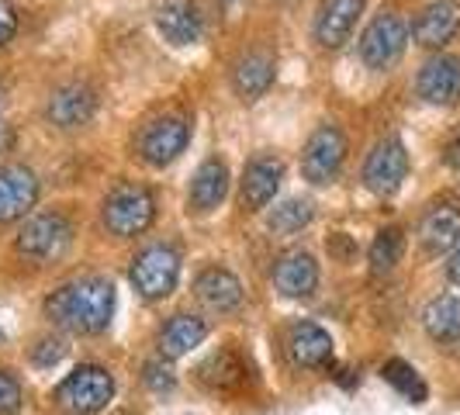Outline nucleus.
<instances>
[{
	"label": "nucleus",
	"mask_w": 460,
	"mask_h": 415,
	"mask_svg": "<svg viewBox=\"0 0 460 415\" xmlns=\"http://www.w3.org/2000/svg\"><path fill=\"white\" fill-rule=\"evenodd\" d=\"M419 243L429 256L450 253L460 246V208L454 205H437L426 211L422 225H419Z\"/></svg>",
	"instance_id": "20"
},
{
	"label": "nucleus",
	"mask_w": 460,
	"mask_h": 415,
	"mask_svg": "<svg viewBox=\"0 0 460 415\" xmlns=\"http://www.w3.org/2000/svg\"><path fill=\"white\" fill-rule=\"evenodd\" d=\"M0 343H4V329H0Z\"/></svg>",
	"instance_id": "38"
},
{
	"label": "nucleus",
	"mask_w": 460,
	"mask_h": 415,
	"mask_svg": "<svg viewBox=\"0 0 460 415\" xmlns=\"http://www.w3.org/2000/svg\"><path fill=\"white\" fill-rule=\"evenodd\" d=\"M422 325L429 332V340L447 349H457L460 346V298L454 295H439L426 305L422 312Z\"/></svg>",
	"instance_id": "24"
},
{
	"label": "nucleus",
	"mask_w": 460,
	"mask_h": 415,
	"mask_svg": "<svg viewBox=\"0 0 460 415\" xmlns=\"http://www.w3.org/2000/svg\"><path fill=\"white\" fill-rule=\"evenodd\" d=\"M329 253L332 256H340V260H349V256L357 253V246L346 239V232H336L332 239H329Z\"/></svg>",
	"instance_id": "33"
},
{
	"label": "nucleus",
	"mask_w": 460,
	"mask_h": 415,
	"mask_svg": "<svg viewBox=\"0 0 460 415\" xmlns=\"http://www.w3.org/2000/svg\"><path fill=\"white\" fill-rule=\"evenodd\" d=\"M405 253V232L398 225H388V229L377 232V239L370 243V270L374 274H392L398 267V260Z\"/></svg>",
	"instance_id": "26"
},
{
	"label": "nucleus",
	"mask_w": 460,
	"mask_h": 415,
	"mask_svg": "<svg viewBox=\"0 0 460 415\" xmlns=\"http://www.w3.org/2000/svg\"><path fill=\"white\" fill-rule=\"evenodd\" d=\"M274 76H277L274 56H267V52H246V56L235 63V69H232V84H235V93H239L243 101L263 97V93L270 91Z\"/></svg>",
	"instance_id": "22"
},
{
	"label": "nucleus",
	"mask_w": 460,
	"mask_h": 415,
	"mask_svg": "<svg viewBox=\"0 0 460 415\" xmlns=\"http://www.w3.org/2000/svg\"><path fill=\"white\" fill-rule=\"evenodd\" d=\"M153 218H156V198L149 194V187L118 184L104 198V225L118 239H132L138 232H146L153 225Z\"/></svg>",
	"instance_id": "3"
},
{
	"label": "nucleus",
	"mask_w": 460,
	"mask_h": 415,
	"mask_svg": "<svg viewBox=\"0 0 460 415\" xmlns=\"http://www.w3.org/2000/svg\"><path fill=\"white\" fill-rule=\"evenodd\" d=\"M312 201H301V198H291V201H284V205H277L274 211H270V218H267V225H270V232H277V235H295V232H301L308 222H312Z\"/></svg>",
	"instance_id": "28"
},
{
	"label": "nucleus",
	"mask_w": 460,
	"mask_h": 415,
	"mask_svg": "<svg viewBox=\"0 0 460 415\" xmlns=\"http://www.w3.org/2000/svg\"><path fill=\"white\" fill-rule=\"evenodd\" d=\"M66 357V343L63 340H39V346L31 349V364L35 367H56Z\"/></svg>",
	"instance_id": "31"
},
{
	"label": "nucleus",
	"mask_w": 460,
	"mask_h": 415,
	"mask_svg": "<svg viewBox=\"0 0 460 415\" xmlns=\"http://www.w3.org/2000/svg\"><path fill=\"white\" fill-rule=\"evenodd\" d=\"M73 246V222L63 211H39L18 232V253L31 263H52Z\"/></svg>",
	"instance_id": "2"
},
{
	"label": "nucleus",
	"mask_w": 460,
	"mask_h": 415,
	"mask_svg": "<svg viewBox=\"0 0 460 415\" xmlns=\"http://www.w3.org/2000/svg\"><path fill=\"white\" fill-rule=\"evenodd\" d=\"M111 398H115V377L97 364H80L56 388V402L69 415H97Z\"/></svg>",
	"instance_id": "4"
},
{
	"label": "nucleus",
	"mask_w": 460,
	"mask_h": 415,
	"mask_svg": "<svg viewBox=\"0 0 460 415\" xmlns=\"http://www.w3.org/2000/svg\"><path fill=\"white\" fill-rule=\"evenodd\" d=\"M4 97H7V87H4V84H0V108H4Z\"/></svg>",
	"instance_id": "37"
},
{
	"label": "nucleus",
	"mask_w": 460,
	"mask_h": 415,
	"mask_svg": "<svg viewBox=\"0 0 460 415\" xmlns=\"http://www.w3.org/2000/svg\"><path fill=\"white\" fill-rule=\"evenodd\" d=\"M181 256L173 246H146L132 260V284L146 301H163L177 291Z\"/></svg>",
	"instance_id": "5"
},
{
	"label": "nucleus",
	"mask_w": 460,
	"mask_h": 415,
	"mask_svg": "<svg viewBox=\"0 0 460 415\" xmlns=\"http://www.w3.org/2000/svg\"><path fill=\"white\" fill-rule=\"evenodd\" d=\"M409 46V24L394 11H381L367 31L360 35V56L370 69H388L402 59V52Z\"/></svg>",
	"instance_id": "7"
},
{
	"label": "nucleus",
	"mask_w": 460,
	"mask_h": 415,
	"mask_svg": "<svg viewBox=\"0 0 460 415\" xmlns=\"http://www.w3.org/2000/svg\"><path fill=\"white\" fill-rule=\"evenodd\" d=\"M460 31V4L457 0H437L419 11L412 24V39L422 49H443L457 39Z\"/></svg>",
	"instance_id": "16"
},
{
	"label": "nucleus",
	"mask_w": 460,
	"mask_h": 415,
	"mask_svg": "<svg viewBox=\"0 0 460 415\" xmlns=\"http://www.w3.org/2000/svg\"><path fill=\"white\" fill-rule=\"evenodd\" d=\"M288 357L295 367H332V336L315 322H295L288 329Z\"/></svg>",
	"instance_id": "19"
},
{
	"label": "nucleus",
	"mask_w": 460,
	"mask_h": 415,
	"mask_svg": "<svg viewBox=\"0 0 460 415\" xmlns=\"http://www.w3.org/2000/svg\"><path fill=\"white\" fill-rule=\"evenodd\" d=\"M274 287L284 298H312L319 287V263L305 250H288L274 263Z\"/></svg>",
	"instance_id": "14"
},
{
	"label": "nucleus",
	"mask_w": 460,
	"mask_h": 415,
	"mask_svg": "<svg viewBox=\"0 0 460 415\" xmlns=\"http://www.w3.org/2000/svg\"><path fill=\"white\" fill-rule=\"evenodd\" d=\"M229 194V166L222 160H205L190 181V208L194 211H215Z\"/></svg>",
	"instance_id": "23"
},
{
	"label": "nucleus",
	"mask_w": 460,
	"mask_h": 415,
	"mask_svg": "<svg viewBox=\"0 0 460 415\" xmlns=\"http://www.w3.org/2000/svg\"><path fill=\"white\" fill-rule=\"evenodd\" d=\"M443 156H447V163H450V166H454V170L460 173V132L450 138V142H447V153H443Z\"/></svg>",
	"instance_id": "34"
},
{
	"label": "nucleus",
	"mask_w": 460,
	"mask_h": 415,
	"mask_svg": "<svg viewBox=\"0 0 460 415\" xmlns=\"http://www.w3.org/2000/svg\"><path fill=\"white\" fill-rule=\"evenodd\" d=\"M14 35H18V11L7 0H0V49L7 46Z\"/></svg>",
	"instance_id": "32"
},
{
	"label": "nucleus",
	"mask_w": 460,
	"mask_h": 415,
	"mask_svg": "<svg viewBox=\"0 0 460 415\" xmlns=\"http://www.w3.org/2000/svg\"><path fill=\"white\" fill-rule=\"evenodd\" d=\"M284 181V163L270 156V153H260L246 163L243 170V181H239V198L250 211H260L274 201L277 187Z\"/></svg>",
	"instance_id": "13"
},
{
	"label": "nucleus",
	"mask_w": 460,
	"mask_h": 415,
	"mask_svg": "<svg viewBox=\"0 0 460 415\" xmlns=\"http://www.w3.org/2000/svg\"><path fill=\"white\" fill-rule=\"evenodd\" d=\"M405 177H409V153H405L402 138H381L370 149L367 163H364V184L374 194L388 198V194H394L398 187L405 184Z\"/></svg>",
	"instance_id": "9"
},
{
	"label": "nucleus",
	"mask_w": 460,
	"mask_h": 415,
	"mask_svg": "<svg viewBox=\"0 0 460 415\" xmlns=\"http://www.w3.org/2000/svg\"><path fill=\"white\" fill-rule=\"evenodd\" d=\"M208 340V322L198 315H173L163 325L160 332V353L163 357H184L194 346H201Z\"/></svg>",
	"instance_id": "25"
},
{
	"label": "nucleus",
	"mask_w": 460,
	"mask_h": 415,
	"mask_svg": "<svg viewBox=\"0 0 460 415\" xmlns=\"http://www.w3.org/2000/svg\"><path fill=\"white\" fill-rule=\"evenodd\" d=\"M22 412V384L14 374L0 367V415H18Z\"/></svg>",
	"instance_id": "30"
},
{
	"label": "nucleus",
	"mask_w": 460,
	"mask_h": 415,
	"mask_svg": "<svg viewBox=\"0 0 460 415\" xmlns=\"http://www.w3.org/2000/svg\"><path fill=\"white\" fill-rule=\"evenodd\" d=\"M367 0H323L315 14V42L323 49H340L353 35Z\"/></svg>",
	"instance_id": "15"
},
{
	"label": "nucleus",
	"mask_w": 460,
	"mask_h": 415,
	"mask_svg": "<svg viewBox=\"0 0 460 415\" xmlns=\"http://www.w3.org/2000/svg\"><path fill=\"white\" fill-rule=\"evenodd\" d=\"M381 377L392 384L394 392L398 394H405L412 405H422L426 402V381L415 374V367L412 364H405V360H388L385 367H381Z\"/></svg>",
	"instance_id": "27"
},
{
	"label": "nucleus",
	"mask_w": 460,
	"mask_h": 415,
	"mask_svg": "<svg viewBox=\"0 0 460 415\" xmlns=\"http://www.w3.org/2000/svg\"><path fill=\"white\" fill-rule=\"evenodd\" d=\"M198 381L211 392H243L250 381V364L235 346H222L208 360H201Z\"/></svg>",
	"instance_id": "17"
},
{
	"label": "nucleus",
	"mask_w": 460,
	"mask_h": 415,
	"mask_svg": "<svg viewBox=\"0 0 460 415\" xmlns=\"http://www.w3.org/2000/svg\"><path fill=\"white\" fill-rule=\"evenodd\" d=\"M156 28L170 46H194L205 35V18L190 0H166L156 11Z\"/></svg>",
	"instance_id": "18"
},
{
	"label": "nucleus",
	"mask_w": 460,
	"mask_h": 415,
	"mask_svg": "<svg viewBox=\"0 0 460 415\" xmlns=\"http://www.w3.org/2000/svg\"><path fill=\"white\" fill-rule=\"evenodd\" d=\"M419 97L426 104H457L460 101V59L457 56H433L415 76Z\"/></svg>",
	"instance_id": "12"
},
{
	"label": "nucleus",
	"mask_w": 460,
	"mask_h": 415,
	"mask_svg": "<svg viewBox=\"0 0 460 415\" xmlns=\"http://www.w3.org/2000/svg\"><path fill=\"white\" fill-rule=\"evenodd\" d=\"M97 115V91L84 80H69L56 87L46 104V118L56 128H80Z\"/></svg>",
	"instance_id": "10"
},
{
	"label": "nucleus",
	"mask_w": 460,
	"mask_h": 415,
	"mask_svg": "<svg viewBox=\"0 0 460 415\" xmlns=\"http://www.w3.org/2000/svg\"><path fill=\"white\" fill-rule=\"evenodd\" d=\"M346 160V136L336 125H319L301 153V173L308 184H332L343 170Z\"/></svg>",
	"instance_id": "6"
},
{
	"label": "nucleus",
	"mask_w": 460,
	"mask_h": 415,
	"mask_svg": "<svg viewBox=\"0 0 460 415\" xmlns=\"http://www.w3.org/2000/svg\"><path fill=\"white\" fill-rule=\"evenodd\" d=\"M39 201V177L22 163L0 166V225L24 218Z\"/></svg>",
	"instance_id": "11"
},
{
	"label": "nucleus",
	"mask_w": 460,
	"mask_h": 415,
	"mask_svg": "<svg viewBox=\"0 0 460 415\" xmlns=\"http://www.w3.org/2000/svg\"><path fill=\"white\" fill-rule=\"evenodd\" d=\"M11 146H14V128L0 118V153H11Z\"/></svg>",
	"instance_id": "35"
},
{
	"label": "nucleus",
	"mask_w": 460,
	"mask_h": 415,
	"mask_svg": "<svg viewBox=\"0 0 460 415\" xmlns=\"http://www.w3.org/2000/svg\"><path fill=\"white\" fill-rule=\"evenodd\" d=\"M194 295L211 312H235L243 305V284L226 267H208L194 280Z\"/></svg>",
	"instance_id": "21"
},
{
	"label": "nucleus",
	"mask_w": 460,
	"mask_h": 415,
	"mask_svg": "<svg viewBox=\"0 0 460 415\" xmlns=\"http://www.w3.org/2000/svg\"><path fill=\"white\" fill-rule=\"evenodd\" d=\"M190 142V121L184 115H163L153 118L136 138L138 156L149 163V166H166L173 163Z\"/></svg>",
	"instance_id": "8"
},
{
	"label": "nucleus",
	"mask_w": 460,
	"mask_h": 415,
	"mask_svg": "<svg viewBox=\"0 0 460 415\" xmlns=\"http://www.w3.org/2000/svg\"><path fill=\"white\" fill-rule=\"evenodd\" d=\"M142 384L149 388V392L156 394H166L177 388V374H173V364H170V357H156V360H149L146 367H142Z\"/></svg>",
	"instance_id": "29"
},
{
	"label": "nucleus",
	"mask_w": 460,
	"mask_h": 415,
	"mask_svg": "<svg viewBox=\"0 0 460 415\" xmlns=\"http://www.w3.org/2000/svg\"><path fill=\"white\" fill-rule=\"evenodd\" d=\"M46 319L76 336L104 332L115 315V284L108 277H76L46 298Z\"/></svg>",
	"instance_id": "1"
},
{
	"label": "nucleus",
	"mask_w": 460,
	"mask_h": 415,
	"mask_svg": "<svg viewBox=\"0 0 460 415\" xmlns=\"http://www.w3.org/2000/svg\"><path fill=\"white\" fill-rule=\"evenodd\" d=\"M447 274H450V280H454V284H460V246L454 250L450 263H447Z\"/></svg>",
	"instance_id": "36"
}]
</instances>
